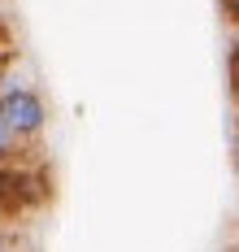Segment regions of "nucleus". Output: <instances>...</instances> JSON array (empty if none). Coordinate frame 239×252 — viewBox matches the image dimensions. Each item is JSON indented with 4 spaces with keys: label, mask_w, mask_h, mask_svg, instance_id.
<instances>
[{
    "label": "nucleus",
    "mask_w": 239,
    "mask_h": 252,
    "mask_svg": "<svg viewBox=\"0 0 239 252\" xmlns=\"http://www.w3.org/2000/svg\"><path fill=\"white\" fill-rule=\"evenodd\" d=\"M226 78H231V92H235V100H239V31H235V39H231V52H226Z\"/></svg>",
    "instance_id": "obj_3"
},
{
    "label": "nucleus",
    "mask_w": 239,
    "mask_h": 252,
    "mask_svg": "<svg viewBox=\"0 0 239 252\" xmlns=\"http://www.w3.org/2000/svg\"><path fill=\"white\" fill-rule=\"evenodd\" d=\"M235 165H239V130H235Z\"/></svg>",
    "instance_id": "obj_6"
},
{
    "label": "nucleus",
    "mask_w": 239,
    "mask_h": 252,
    "mask_svg": "<svg viewBox=\"0 0 239 252\" xmlns=\"http://www.w3.org/2000/svg\"><path fill=\"white\" fill-rule=\"evenodd\" d=\"M0 222H4V213H0Z\"/></svg>",
    "instance_id": "obj_8"
},
{
    "label": "nucleus",
    "mask_w": 239,
    "mask_h": 252,
    "mask_svg": "<svg viewBox=\"0 0 239 252\" xmlns=\"http://www.w3.org/2000/svg\"><path fill=\"white\" fill-rule=\"evenodd\" d=\"M18 157H22V144H18L13 135H9V126L0 122V165H9V161H18Z\"/></svg>",
    "instance_id": "obj_2"
},
{
    "label": "nucleus",
    "mask_w": 239,
    "mask_h": 252,
    "mask_svg": "<svg viewBox=\"0 0 239 252\" xmlns=\"http://www.w3.org/2000/svg\"><path fill=\"white\" fill-rule=\"evenodd\" d=\"M0 31H4V18H0Z\"/></svg>",
    "instance_id": "obj_7"
},
{
    "label": "nucleus",
    "mask_w": 239,
    "mask_h": 252,
    "mask_svg": "<svg viewBox=\"0 0 239 252\" xmlns=\"http://www.w3.org/2000/svg\"><path fill=\"white\" fill-rule=\"evenodd\" d=\"M0 122L9 126V135L27 148V144H35L48 130V100L30 83L0 74Z\"/></svg>",
    "instance_id": "obj_1"
},
{
    "label": "nucleus",
    "mask_w": 239,
    "mask_h": 252,
    "mask_svg": "<svg viewBox=\"0 0 239 252\" xmlns=\"http://www.w3.org/2000/svg\"><path fill=\"white\" fill-rule=\"evenodd\" d=\"M217 4H222V13H226V22H231V26L239 31V0H217Z\"/></svg>",
    "instance_id": "obj_5"
},
{
    "label": "nucleus",
    "mask_w": 239,
    "mask_h": 252,
    "mask_svg": "<svg viewBox=\"0 0 239 252\" xmlns=\"http://www.w3.org/2000/svg\"><path fill=\"white\" fill-rule=\"evenodd\" d=\"M0 252H18V230L0 222Z\"/></svg>",
    "instance_id": "obj_4"
}]
</instances>
